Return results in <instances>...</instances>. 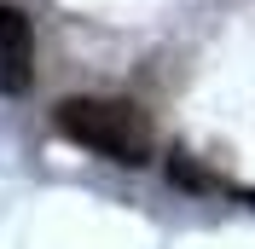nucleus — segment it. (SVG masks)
<instances>
[{
  "mask_svg": "<svg viewBox=\"0 0 255 249\" xmlns=\"http://www.w3.org/2000/svg\"><path fill=\"white\" fill-rule=\"evenodd\" d=\"M58 133L76 139L81 151L105 156V162H122V168L151 162V122L128 99H64L58 105Z\"/></svg>",
  "mask_w": 255,
  "mask_h": 249,
  "instance_id": "1",
  "label": "nucleus"
},
{
  "mask_svg": "<svg viewBox=\"0 0 255 249\" xmlns=\"http://www.w3.org/2000/svg\"><path fill=\"white\" fill-rule=\"evenodd\" d=\"M35 81V29L17 6H0V93H29Z\"/></svg>",
  "mask_w": 255,
  "mask_h": 249,
  "instance_id": "2",
  "label": "nucleus"
},
{
  "mask_svg": "<svg viewBox=\"0 0 255 249\" xmlns=\"http://www.w3.org/2000/svg\"><path fill=\"white\" fill-rule=\"evenodd\" d=\"M244 203H250V209H255V191H244Z\"/></svg>",
  "mask_w": 255,
  "mask_h": 249,
  "instance_id": "3",
  "label": "nucleus"
}]
</instances>
